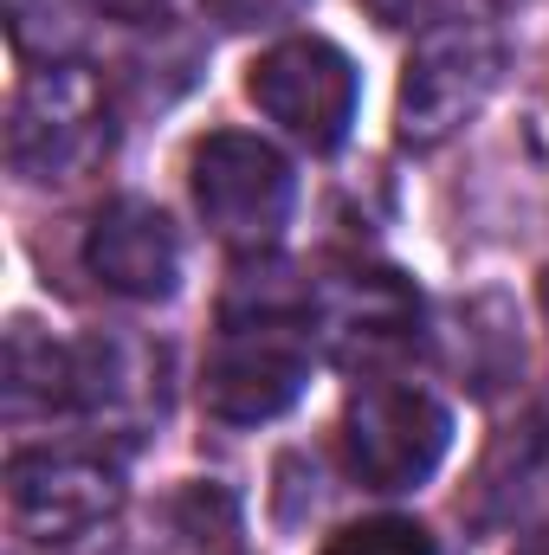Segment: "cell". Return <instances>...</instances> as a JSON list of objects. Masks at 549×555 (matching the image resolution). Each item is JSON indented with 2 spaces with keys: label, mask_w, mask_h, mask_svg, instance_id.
I'll list each match as a JSON object with an SVG mask.
<instances>
[{
  "label": "cell",
  "mask_w": 549,
  "mask_h": 555,
  "mask_svg": "<svg viewBox=\"0 0 549 555\" xmlns=\"http://www.w3.org/2000/svg\"><path fill=\"white\" fill-rule=\"evenodd\" d=\"M310 369H317L310 284L259 253V266H240L220 304V336L201 369V401L227 426H266L304 401Z\"/></svg>",
  "instance_id": "obj_1"
},
{
  "label": "cell",
  "mask_w": 549,
  "mask_h": 555,
  "mask_svg": "<svg viewBox=\"0 0 549 555\" xmlns=\"http://www.w3.org/2000/svg\"><path fill=\"white\" fill-rule=\"evenodd\" d=\"M117 149V124H111V91L91 65L59 59L39 65L7 117V162L13 175L39 181V188H72L85 175H98V162Z\"/></svg>",
  "instance_id": "obj_2"
},
{
  "label": "cell",
  "mask_w": 549,
  "mask_h": 555,
  "mask_svg": "<svg viewBox=\"0 0 549 555\" xmlns=\"http://www.w3.org/2000/svg\"><path fill=\"white\" fill-rule=\"evenodd\" d=\"M505 78V33L491 13H459L439 20L413 39L401 98H395V130L408 149H439L452 142L498 91Z\"/></svg>",
  "instance_id": "obj_3"
},
{
  "label": "cell",
  "mask_w": 549,
  "mask_h": 555,
  "mask_svg": "<svg viewBox=\"0 0 549 555\" xmlns=\"http://www.w3.org/2000/svg\"><path fill=\"white\" fill-rule=\"evenodd\" d=\"M188 188H194V207H201L207 233L220 246L246 253V259L272 253L284 240V227H291V207H297L291 162L272 142L246 137V130H214L207 142H194Z\"/></svg>",
  "instance_id": "obj_4"
},
{
  "label": "cell",
  "mask_w": 549,
  "mask_h": 555,
  "mask_svg": "<svg viewBox=\"0 0 549 555\" xmlns=\"http://www.w3.org/2000/svg\"><path fill=\"white\" fill-rule=\"evenodd\" d=\"M452 446V414L413 382H369L343 408V459L362 491H420Z\"/></svg>",
  "instance_id": "obj_5"
},
{
  "label": "cell",
  "mask_w": 549,
  "mask_h": 555,
  "mask_svg": "<svg viewBox=\"0 0 549 555\" xmlns=\"http://www.w3.org/2000/svg\"><path fill=\"white\" fill-rule=\"evenodd\" d=\"M310 336L336 369H388L420 349L426 304L413 278L388 266H349L310 284Z\"/></svg>",
  "instance_id": "obj_6"
},
{
  "label": "cell",
  "mask_w": 549,
  "mask_h": 555,
  "mask_svg": "<svg viewBox=\"0 0 549 555\" xmlns=\"http://www.w3.org/2000/svg\"><path fill=\"white\" fill-rule=\"evenodd\" d=\"M246 98H253L291 142H304L310 155H330V149L349 142L362 78H356V65H349L343 46H330V39L310 33V39H278L272 52L253 59Z\"/></svg>",
  "instance_id": "obj_7"
},
{
  "label": "cell",
  "mask_w": 549,
  "mask_h": 555,
  "mask_svg": "<svg viewBox=\"0 0 549 555\" xmlns=\"http://www.w3.org/2000/svg\"><path fill=\"white\" fill-rule=\"evenodd\" d=\"M7 504L33 543H78L124 511V472L104 452H20L7 465Z\"/></svg>",
  "instance_id": "obj_8"
},
{
  "label": "cell",
  "mask_w": 549,
  "mask_h": 555,
  "mask_svg": "<svg viewBox=\"0 0 549 555\" xmlns=\"http://www.w3.org/2000/svg\"><path fill=\"white\" fill-rule=\"evenodd\" d=\"M85 266L104 291L130 297V304H162L181 284V233L155 201H104L91 233H85Z\"/></svg>",
  "instance_id": "obj_9"
},
{
  "label": "cell",
  "mask_w": 549,
  "mask_h": 555,
  "mask_svg": "<svg viewBox=\"0 0 549 555\" xmlns=\"http://www.w3.org/2000/svg\"><path fill=\"white\" fill-rule=\"evenodd\" d=\"M78 414L142 439L162 420V349L137 336H85L78 343Z\"/></svg>",
  "instance_id": "obj_10"
},
{
  "label": "cell",
  "mask_w": 549,
  "mask_h": 555,
  "mask_svg": "<svg viewBox=\"0 0 549 555\" xmlns=\"http://www.w3.org/2000/svg\"><path fill=\"white\" fill-rule=\"evenodd\" d=\"M0 395H7V420L78 414V343H59L33 317H13Z\"/></svg>",
  "instance_id": "obj_11"
},
{
  "label": "cell",
  "mask_w": 549,
  "mask_h": 555,
  "mask_svg": "<svg viewBox=\"0 0 549 555\" xmlns=\"http://www.w3.org/2000/svg\"><path fill=\"white\" fill-rule=\"evenodd\" d=\"M452 369L478 388V395H491V388H505L511 382V369L524 362V343H518V317L498 304V297H472V304H459L452 310Z\"/></svg>",
  "instance_id": "obj_12"
},
{
  "label": "cell",
  "mask_w": 549,
  "mask_h": 555,
  "mask_svg": "<svg viewBox=\"0 0 549 555\" xmlns=\"http://www.w3.org/2000/svg\"><path fill=\"white\" fill-rule=\"evenodd\" d=\"M168 530L175 537H162L168 543L162 555H220L240 537V511H233V498L220 485H194V491H181L168 504Z\"/></svg>",
  "instance_id": "obj_13"
},
{
  "label": "cell",
  "mask_w": 549,
  "mask_h": 555,
  "mask_svg": "<svg viewBox=\"0 0 549 555\" xmlns=\"http://www.w3.org/2000/svg\"><path fill=\"white\" fill-rule=\"evenodd\" d=\"M78 13H85V0H7V33L26 59L59 65L78 39Z\"/></svg>",
  "instance_id": "obj_14"
},
{
  "label": "cell",
  "mask_w": 549,
  "mask_h": 555,
  "mask_svg": "<svg viewBox=\"0 0 549 555\" xmlns=\"http://www.w3.org/2000/svg\"><path fill=\"white\" fill-rule=\"evenodd\" d=\"M323 555H439V543L413 517H362V524L336 530L323 543Z\"/></svg>",
  "instance_id": "obj_15"
},
{
  "label": "cell",
  "mask_w": 549,
  "mask_h": 555,
  "mask_svg": "<svg viewBox=\"0 0 549 555\" xmlns=\"http://www.w3.org/2000/svg\"><path fill=\"white\" fill-rule=\"evenodd\" d=\"M511 465H518V504H537V498H549V395H544V408L531 414V426L518 433V446H511Z\"/></svg>",
  "instance_id": "obj_16"
},
{
  "label": "cell",
  "mask_w": 549,
  "mask_h": 555,
  "mask_svg": "<svg viewBox=\"0 0 549 555\" xmlns=\"http://www.w3.org/2000/svg\"><path fill=\"white\" fill-rule=\"evenodd\" d=\"M201 7L227 33H272V26H291L310 0H201Z\"/></svg>",
  "instance_id": "obj_17"
},
{
  "label": "cell",
  "mask_w": 549,
  "mask_h": 555,
  "mask_svg": "<svg viewBox=\"0 0 549 555\" xmlns=\"http://www.w3.org/2000/svg\"><path fill=\"white\" fill-rule=\"evenodd\" d=\"M382 26H439V20H459V13H485V0H369Z\"/></svg>",
  "instance_id": "obj_18"
},
{
  "label": "cell",
  "mask_w": 549,
  "mask_h": 555,
  "mask_svg": "<svg viewBox=\"0 0 549 555\" xmlns=\"http://www.w3.org/2000/svg\"><path fill=\"white\" fill-rule=\"evenodd\" d=\"M98 7H104V13H117V20H155L168 0H98Z\"/></svg>",
  "instance_id": "obj_19"
},
{
  "label": "cell",
  "mask_w": 549,
  "mask_h": 555,
  "mask_svg": "<svg viewBox=\"0 0 549 555\" xmlns=\"http://www.w3.org/2000/svg\"><path fill=\"white\" fill-rule=\"evenodd\" d=\"M518 555H549V530H537L531 543H518Z\"/></svg>",
  "instance_id": "obj_20"
},
{
  "label": "cell",
  "mask_w": 549,
  "mask_h": 555,
  "mask_svg": "<svg viewBox=\"0 0 549 555\" xmlns=\"http://www.w3.org/2000/svg\"><path fill=\"white\" fill-rule=\"evenodd\" d=\"M544 310H549V278H544Z\"/></svg>",
  "instance_id": "obj_21"
}]
</instances>
